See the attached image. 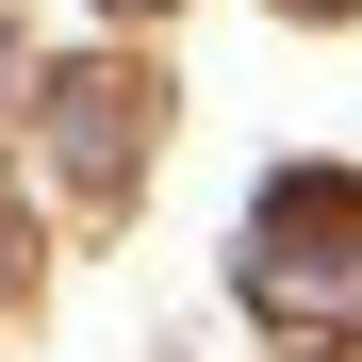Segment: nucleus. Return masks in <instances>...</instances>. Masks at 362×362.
<instances>
[{"mask_svg":"<svg viewBox=\"0 0 362 362\" xmlns=\"http://www.w3.org/2000/svg\"><path fill=\"white\" fill-rule=\"evenodd\" d=\"M296 264V313H362V198H346V181H280V198H264V264L247 280H280Z\"/></svg>","mask_w":362,"mask_h":362,"instance_id":"nucleus-1","label":"nucleus"}]
</instances>
